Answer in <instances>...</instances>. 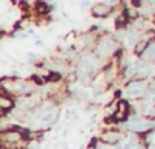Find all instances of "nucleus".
I'll list each match as a JSON object with an SVG mask.
<instances>
[{
    "label": "nucleus",
    "instance_id": "1",
    "mask_svg": "<svg viewBox=\"0 0 155 149\" xmlns=\"http://www.w3.org/2000/svg\"><path fill=\"white\" fill-rule=\"evenodd\" d=\"M35 88V84L26 79H15L14 78V84H12V93L11 94H21L26 96L29 93H32Z\"/></svg>",
    "mask_w": 155,
    "mask_h": 149
},
{
    "label": "nucleus",
    "instance_id": "2",
    "mask_svg": "<svg viewBox=\"0 0 155 149\" xmlns=\"http://www.w3.org/2000/svg\"><path fill=\"white\" fill-rule=\"evenodd\" d=\"M146 91V82L144 81H129L126 87V94L131 98H140Z\"/></svg>",
    "mask_w": 155,
    "mask_h": 149
},
{
    "label": "nucleus",
    "instance_id": "3",
    "mask_svg": "<svg viewBox=\"0 0 155 149\" xmlns=\"http://www.w3.org/2000/svg\"><path fill=\"white\" fill-rule=\"evenodd\" d=\"M120 138H122L120 132H116V131H108V132H104L101 135V140L104 143H107V144H111V146L117 144L120 141Z\"/></svg>",
    "mask_w": 155,
    "mask_h": 149
},
{
    "label": "nucleus",
    "instance_id": "4",
    "mask_svg": "<svg viewBox=\"0 0 155 149\" xmlns=\"http://www.w3.org/2000/svg\"><path fill=\"white\" fill-rule=\"evenodd\" d=\"M113 12V8L107 3H97L93 6V15L94 17H107Z\"/></svg>",
    "mask_w": 155,
    "mask_h": 149
},
{
    "label": "nucleus",
    "instance_id": "5",
    "mask_svg": "<svg viewBox=\"0 0 155 149\" xmlns=\"http://www.w3.org/2000/svg\"><path fill=\"white\" fill-rule=\"evenodd\" d=\"M141 56L146 59V62H149V61H152L155 58V44H153V40H150L147 43V47H146V50L143 52Z\"/></svg>",
    "mask_w": 155,
    "mask_h": 149
},
{
    "label": "nucleus",
    "instance_id": "6",
    "mask_svg": "<svg viewBox=\"0 0 155 149\" xmlns=\"http://www.w3.org/2000/svg\"><path fill=\"white\" fill-rule=\"evenodd\" d=\"M149 41H150V40H140V41H137L134 52H135L137 55H143V52L146 50V47H147V43H149Z\"/></svg>",
    "mask_w": 155,
    "mask_h": 149
},
{
    "label": "nucleus",
    "instance_id": "7",
    "mask_svg": "<svg viewBox=\"0 0 155 149\" xmlns=\"http://www.w3.org/2000/svg\"><path fill=\"white\" fill-rule=\"evenodd\" d=\"M126 25H129V20H128L126 15L122 12V14L117 17V20H116V26H117V29H123V28H126Z\"/></svg>",
    "mask_w": 155,
    "mask_h": 149
},
{
    "label": "nucleus",
    "instance_id": "8",
    "mask_svg": "<svg viewBox=\"0 0 155 149\" xmlns=\"http://www.w3.org/2000/svg\"><path fill=\"white\" fill-rule=\"evenodd\" d=\"M137 41H140V32H135V31L129 32L128 34V43H137Z\"/></svg>",
    "mask_w": 155,
    "mask_h": 149
},
{
    "label": "nucleus",
    "instance_id": "9",
    "mask_svg": "<svg viewBox=\"0 0 155 149\" xmlns=\"http://www.w3.org/2000/svg\"><path fill=\"white\" fill-rule=\"evenodd\" d=\"M35 6H37V12L38 14H41V15H44V14H47V5L46 3H35Z\"/></svg>",
    "mask_w": 155,
    "mask_h": 149
},
{
    "label": "nucleus",
    "instance_id": "10",
    "mask_svg": "<svg viewBox=\"0 0 155 149\" xmlns=\"http://www.w3.org/2000/svg\"><path fill=\"white\" fill-rule=\"evenodd\" d=\"M96 143H97V138H93L90 141V147H96Z\"/></svg>",
    "mask_w": 155,
    "mask_h": 149
},
{
    "label": "nucleus",
    "instance_id": "11",
    "mask_svg": "<svg viewBox=\"0 0 155 149\" xmlns=\"http://www.w3.org/2000/svg\"><path fill=\"white\" fill-rule=\"evenodd\" d=\"M149 149H153V147H152V146H149Z\"/></svg>",
    "mask_w": 155,
    "mask_h": 149
}]
</instances>
